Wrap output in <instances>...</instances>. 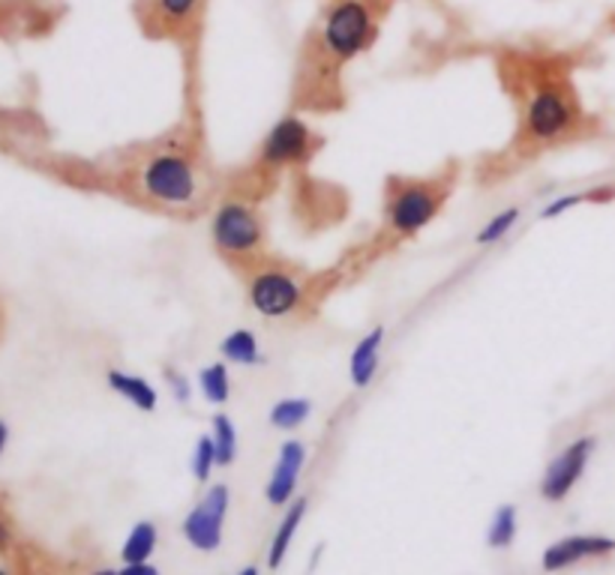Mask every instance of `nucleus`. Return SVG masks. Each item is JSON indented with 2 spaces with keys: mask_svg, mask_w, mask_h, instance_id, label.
I'll use <instances>...</instances> for the list:
<instances>
[{
  "mask_svg": "<svg viewBox=\"0 0 615 575\" xmlns=\"http://www.w3.org/2000/svg\"><path fill=\"white\" fill-rule=\"evenodd\" d=\"M382 10L375 0H327L322 7L294 72L291 99L298 112H334L343 105V72L375 46Z\"/></svg>",
  "mask_w": 615,
  "mask_h": 575,
  "instance_id": "nucleus-1",
  "label": "nucleus"
},
{
  "mask_svg": "<svg viewBox=\"0 0 615 575\" xmlns=\"http://www.w3.org/2000/svg\"><path fill=\"white\" fill-rule=\"evenodd\" d=\"M501 81L517 105V132L511 141L517 160H529L577 139L585 127L577 87L558 60L513 55L504 58Z\"/></svg>",
  "mask_w": 615,
  "mask_h": 575,
  "instance_id": "nucleus-2",
  "label": "nucleus"
},
{
  "mask_svg": "<svg viewBox=\"0 0 615 575\" xmlns=\"http://www.w3.org/2000/svg\"><path fill=\"white\" fill-rule=\"evenodd\" d=\"M129 192L165 213H198L210 196V174L189 141L141 150L129 168Z\"/></svg>",
  "mask_w": 615,
  "mask_h": 575,
  "instance_id": "nucleus-3",
  "label": "nucleus"
},
{
  "mask_svg": "<svg viewBox=\"0 0 615 575\" xmlns=\"http://www.w3.org/2000/svg\"><path fill=\"white\" fill-rule=\"evenodd\" d=\"M456 186V165L430 177L394 174L384 180V234L408 240L439 216Z\"/></svg>",
  "mask_w": 615,
  "mask_h": 575,
  "instance_id": "nucleus-4",
  "label": "nucleus"
},
{
  "mask_svg": "<svg viewBox=\"0 0 615 575\" xmlns=\"http://www.w3.org/2000/svg\"><path fill=\"white\" fill-rule=\"evenodd\" d=\"M210 240L222 261L246 273L267 255L265 216L250 198H222L210 219Z\"/></svg>",
  "mask_w": 615,
  "mask_h": 575,
  "instance_id": "nucleus-5",
  "label": "nucleus"
},
{
  "mask_svg": "<svg viewBox=\"0 0 615 575\" xmlns=\"http://www.w3.org/2000/svg\"><path fill=\"white\" fill-rule=\"evenodd\" d=\"M244 277L250 306L262 318H289L294 312H301L306 294H310L294 267L279 258H267V255L258 265L250 267Z\"/></svg>",
  "mask_w": 615,
  "mask_h": 575,
  "instance_id": "nucleus-6",
  "label": "nucleus"
},
{
  "mask_svg": "<svg viewBox=\"0 0 615 575\" xmlns=\"http://www.w3.org/2000/svg\"><path fill=\"white\" fill-rule=\"evenodd\" d=\"M325 141L303 117L286 115L270 127L265 141L258 144L256 168L258 172H279V168H298L315 156V150Z\"/></svg>",
  "mask_w": 615,
  "mask_h": 575,
  "instance_id": "nucleus-7",
  "label": "nucleus"
},
{
  "mask_svg": "<svg viewBox=\"0 0 615 575\" xmlns=\"http://www.w3.org/2000/svg\"><path fill=\"white\" fill-rule=\"evenodd\" d=\"M208 0H139L141 31L153 39H172V43H193L205 19Z\"/></svg>",
  "mask_w": 615,
  "mask_h": 575,
  "instance_id": "nucleus-8",
  "label": "nucleus"
},
{
  "mask_svg": "<svg viewBox=\"0 0 615 575\" xmlns=\"http://www.w3.org/2000/svg\"><path fill=\"white\" fill-rule=\"evenodd\" d=\"M229 504H232L229 485H210L205 497L189 509V516L184 518L181 530H184L186 542L193 549H198V552H217L220 549Z\"/></svg>",
  "mask_w": 615,
  "mask_h": 575,
  "instance_id": "nucleus-9",
  "label": "nucleus"
},
{
  "mask_svg": "<svg viewBox=\"0 0 615 575\" xmlns=\"http://www.w3.org/2000/svg\"><path fill=\"white\" fill-rule=\"evenodd\" d=\"M594 449H597V437L594 435H582L577 441H570L568 447L546 465L544 480H541V497L549 501V504H561L573 492V485L582 480Z\"/></svg>",
  "mask_w": 615,
  "mask_h": 575,
  "instance_id": "nucleus-10",
  "label": "nucleus"
},
{
  "mask_svg": "<svg viewBox=\"0 0 615 575\" xmlns=\"http://www.w3.org/2000/svg\"><path fill=\"white\" fill-rule=\"evenodd\" d=\"M615 552V540L613 537H601V533H573V537H565V540L553 542L544 552V566L546 573H561L568 566L580 564V561H589V558H604V554Z\"/></svg>",
  "mask_w": 615,
  "mask_h": 575,
  "instance_id": "nucleus-11",
  "label": "nucleus"
},
{
  "mask_svg": "<svg viewBox=\"0 0 615 575\" xmlns=\"http://www.w3.org/2000/svg\"><path fill=\"white\" fill-rule=\"evenodd\" d=\"M303 465H306V447H303L301 441H286V444L279 447L277 465H274V473H270V480H267V504L289 506L291 501H294Z\"/></svg>",
  "mask_w": 615,
  "mask_h": 575,
  "instance_id": "nucleus-12",
  "label": "nucleus"
},
{
  "mask_svg": "<svg viewBox=\"0 0 615 575\" xmlns=\"http://www.w3.org/2000/svg\"><path fill=\"white\" fill-rule=\"evenodd\" d=\"M105 384H108L112 392L124 396L132 408H139L141 414H153L156 404H160L156 387L148 378H141V375H132V372H124V368H108L105 372Z\"/></svg>",
  "mask_w": 615,
  "mask_h": 575,
  "instance_id": "nucleus-13",
  "label": "nucleus"
},
{
  "mask_svg": "<svg viewBox=\"0 0 615 575\" xmlns=\"http://www.w3.org/2000/svg\"><path fill=\"white\" fill-rule=\"evenodd\" d=\"M382 342H384V327H372L370 333L360 339L349 357V378L351 384L363 390L370 387L375 375H379V363H382Z\"/></svg>",
  "mask_w": 615,
  "mask_h": 575,
  "instance_id": "nucleus-14",
  "label": "nucleus"
},
{
  "mask_svg": "<svg viewBox=\"0 0 615 575\" xmlns=\"http://www.w3.org/2000/svg\"><path fill=\"white\" fill-rule=\"evenodd\" d=\"M306 509H310V497H294V501L286 506V516L279 521L277 533H274V540H270V552H267V566H270V570H279L282 561H286L291 540H294V533L301 528Z\"/></svg>",
  "mask_w": 615,
  "mask_h": 575,
  "instance_id": "nucleus-15",
  "label": "nucleus"
},
{
  "mask_svg": "<svg viewBox=\"0 0 615 575\" xmlns=\"http://www.w3.org/2000/svg\"><path fill=\"white\" fill-rule=\"evenodd\" d=\"M222 360L234 363V366H258L262 363V351H258V339L253 330H232L220 342Z\"/></svg>",
  "mask_w": 615,
  "mask_h": 575,
  "instance_id": "nucleus-16",
  "label": "nucleus"
},
{
  "mask_svg": "<svg viewBox=\"0 0 615 575\" xmlns=\"http://www.w3.org/2000/svg\"><path fill=\"white\" fill-rule=\"evenodd\" d=\"M156 540H160V533H156V525H153V521L132 525L127 542H124V549H120L124 564H148L151 554L156 552Z\"/></svg>",
  "mask_w": 615,
  "mask_h": 575,
  "instance_id": "nucleus-17",
  "label": "nucleus"
},
{
  "mask_svg": "<svg viewBox=\"0 0 615 575\" xmlns=\"http://www.w3.org/2000/svg\"><path fill=\"white\" fill-rule=\"evenodd\" d=\"M198 390L210 404H225L232 399V375H229V363H210L198 372Z\"/></svg>",
  "mask_w": 615,
  "mask_h": 575,
  "instance_id": "nucleus-18",
  "label": "nucleus"
},
{
  "mask_svg": "<svg viewBox=\"0 0 615 575\" xmlns=\"http://www.w3.org/2000/svg\"><path fill=\"white\" fill-rule=\"evenodd\" d=\"M310 414H313V402L310 399H301V396L279 399L270 408V426L279 429V432H294V429H301L310 420Z\"/></svg>",
  "mask_w": 615,
  "mask_h": 575,
  "instance_id": "nucleus-19",
  "label": "nucleus"
},
{
  "mask_svg": "<svg viewBox=\"0 0 615 575\" xmlns=\"http://www.w3.org/2000/svg\"><path fill=\"white\" fill-rule=\"evenodd\" d=\"M210 437H213V449H217V465H220V468H229V465L237 459V426L232 423V416H213Z\"/></svg>",
  "mask_w": 615,
  "mask_h": 575,
  "instance_id": "nucleus-20",
  "label": "nucleus"
},
{
  "mask_svg": "<svg viewBox=\"0 0 615 575\" xmlns=\"http://www.w3.org/2000/svg\"><path fill=\"white\" fill-rule=\"evenodd\" d=\"M517 540V506L504 504L496 509V516L487 528V545L489 549H508Z\"/></svg>",
  "mask_w": 615,
  "mask_h": 575,
  "instance_id": "nucleus-21",
  "label": "nucleus"
},
{
  "mask_svg": "<svg viewBox=\"0 0 615 575\" xmlns=\"http://www.w3.org/2000/svg\"><path fill=\"white\" fill-rule=\"evenodd\" d=\"M520 222V210L517 208H508V210H501V213H496V216L489 219L487 225L484 228L477 231V246H492V243H499V240H504L508 234L513 231V225Z\"/></svg>",
  "mask_w": 615,
  "mask_h": 575,
  "instance_id": "nucleus-22",
  "label": "nucleus"
},
{
  "mask_svg": "<svg viewBox=\"0 0 615 575\" xmlns=\"http://www.w3.org/2000/svg\"><path fill=\"white\" fill-rule=\"evenodd\" d=\"M213 468H220V465H217V449H213V437L201 435L196 441V449H193L189 471H193V477H196L198 483H208L210 473H213Z\"/></svg>",
  "mask_w": 615,
  "mask_h": 575,
  "instance_id": "nucleus-23",
  "label": "nucleus"
},
{
  "mask_svg": "<svg viewBox=\"0 0 615 575\" xmlns=\"http://www.w3.org/2000/svg\"><path fill=\"white\" fill-rule=\"evenodd\" d=\"M582 201H592V196H589V192H568V196H558V198H553V201H549L544 210H541V216L558 219L561 213H568V210L580 208Z\"/></svg>",
  "mask_w": 615,
  "mask_h": 575,
  "instance_id": "nucleus-24",
  "label": "nucleus"
},
{
  "mask_svg": "<svg viewBox=\"0 0 615 575\" xmlns=\"http://www.w3.org/2000/svg\"><path fill=\"white\" fill-rule=\"evenodd\" d=\"M165 384L172 387V396H175L177 402L184 404L189 402V396H193V387H189V378L175 372V368H165Z\"/></svg>",
  "mask_w": 615,
  "mask_h": 575,
  "instance_id": "nucleus-25",
  "label": "nucleus"
},
{
  "mask_svg": "<svg viewBox=\"0 0 615 575\" xmlns=\"http://www.w3.org/2000/svg\"><path fill=\"white\" fill-rule=\"evenodd\" d=\"M120 575H160V570L151 564H124Z\"/></svg>",
  "mask_w": 615,
  "mask_h": 575,
  "instance_id": "nucleus-26",
  "label": "nucleus"
},
{
  "mask_svg": "<svg viewBox=\"0 0 615 575\" xmlns=\"http://www.w3.org/2000/svg\"><path fill=\"white\" fill-rule=\"evenodd\" d=\"M10 545H12V528L10 521L0 516V552H7Z\"/></svg>",
  "mask_w": 615,
  "mask_h": 575,
  "instance_id": "nucleus-27",
  "label": "nucleus"
},
{
  "mask_svg": "<svg viewBox=\"0 0 615 575\" xmlns=\"http://www.w3.org/2000/svg\"><path fill=\"white\" fill-rule=\"evenodd\" d=\"M7 447H10V426L0 420V456L7 453Z\"/></svg>",
  "mask_w": 615,
  "mask_h": 575,
  "instance_id": "nucleus-28",
  "label": "nucleus"
},
{
  "mask_svg": "<svg viewBox=\"0 0 615 575\" xmlns=\"http://www.w3.org/2000/svg\"><path fill=\"white\" fill-rule=\"evenodd\" d=\"M93 575H120V570H96Z\"/></svg>",
  "mask_w": 615,
  "mask_h": 575,
  "instance_id": "nucleus-29",
  "label": "nucleus"
},
{
  "mask_svg": "<svg viewBox=\"0 0 615 575\" xmlns=\"http://www.w3.org/2000/svg\"><path fill=\"white\" fill-rule=\"evenodd\" d=\"M237 575H258V570H256V566H246V570H241Z\"/></svg>",
  "mask_w": 615,
  "mask_h": 575,
  "instance_id": "nucleus-30",
  "label": "nucleus"
},
{
  "mask_svg": "<svg viewBox=\"0 0 615 575\" xmlns=\"http://www.w3.org/2000/svg\"><path fill=\"white\" fill-rule=\"evenodd\" d=\"M0 575H12L10 570H3V566H0Z\"/></svg>",
  "mask_w": 615,
  "mask_h": 575,
  "instance_id": "nucleus-31",
  "label": "nucleus"
},
{
  "mask_svg": "<svg viewBox=\"0 0 615 575\" xmlns=\"http://www.w3.org/2000/svg\"><path fill=\"white\" fill-rule=\"evenodd\" d=\"M375 3H384V0H375Z\"/></svg>",
  "mask_w": 615,
  "mask_h": 575,
  "instance_id": "nucleus-32",
  "label": "nucleus"
}]
</instances>
